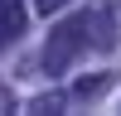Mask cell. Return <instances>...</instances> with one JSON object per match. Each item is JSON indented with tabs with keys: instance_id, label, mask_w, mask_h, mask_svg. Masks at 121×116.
<instances>
[{
	"instance_id": "obj_1",
	"label": "cell",
	"mask_w": 121,
	"mask_h": 116,
	"mask_svg": "<svg viewBox=\"0 0 121 116\" xmlns=\"http://www.w3.org/2000/svg\"><path fill=\"white\" fill-rule=\"evenodd\" d=\"M87 44H92L87 15H73V19H63V24H53V34H48V44H44V73H63V68H73V58L82 53Z\"/></svg>"
},
{
	"instance_id": "obj_2",
	"label": "cell",
	"mask_w": 121,
	"mask_h": 116,
	"mask_svg": "<svg viewBox=\"0 0 121 116\" xmlns=\"http://www.w3.org/2000/svg\"><path fill=\"white\" fill-rule=\"evenodd\" d=\"M24 24H29V10L19 5V0H5L0 5V48H10L19 34H24Z\"/></svg>"
},
{
	"instance_id": "obj_3",
	"label": "cell",
	"mask_w": 121,
	"mask_h": 116,
	"mask_svg": "<svg viewBox=\"0 0 121 116\" xmlns=\"http://www.w3.org/2000/svg\"><path fill=\"white\" fill-rule=\"evenodd\" d=\"M87 29H92V44H97V48H112V44H116V34H112V10H107V5L87 10Z\"/></svg>"
},
{
	"instance_id": "obj_4",
	"label": "cell",
	"mask_w": 121,
	"mask_h": 116,
	"mask_svg": "<svg viewBox=\"0 0 121 116\" xmlns=\"http://www.w3.org/2000/svg\"><path fill=\"white\" fill-rule=\"evenodd\" d=\"M107 82H112L107 73H102V77H82V82H78V97H97V92H102Z\"/></svg>"
},
{
	"instance_id": "obj_5",
	"label": "cell",
	"mask_w": 121,
	"mask_h": 116,
	"mask_svg": "<svg viewBox=\"0 0 121 116\" xmlns=\"http://www.w3.org/2000/svg\"><path fill=\"white\" fill-rule=\"evenodd\" d=\"M58 106H63V97L48 92V97H34V102H29V111H58Z\"/></svg>"
},
{
	"instance_id": "obj_6",
	"label": "cell",
	"mask_w": 121,
	"mask_h": 116,
	"mask_svg": "<svg viewBox=\"0 0 121 116\" xmlns=\"http://www.w3.org/2000/svg\"><path fill=\"white\" fill-rule=\"evenodd\" d=\"M63 5H68V0H34L39 15H53V10H63Z\"/></svg>"
},
{
	"instance_id": "obj_7",
	"label": "cell",
	"mask_w": 121,
	"mask_h": 116,
	"mask_svg": "<svg viewBox=\"0 0 121 116\" xmlns=\"http://www.w3.org/2000/svg\"><path fill=\"white\" fill-rule=\"evenodd\" d=\"M0 5H5V0H0Z\"/></svg>"
}]
</instances>
